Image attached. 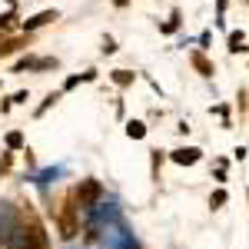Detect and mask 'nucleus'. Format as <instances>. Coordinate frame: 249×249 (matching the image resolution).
<instances>
[{"instance_id":"21","label":"nucleus","mask_w":249,"mask_h":249,"mask_svg":"<svg viewBox=\"0 0 249 249\" xmlns=\"http://www.w3.org/2000/svg\"><path fill=\"white\" fill-rule=\"evenodd\" d=\"M113 50H116V43L107 37V40H103V53H113Z\"/></svg>"},{"instance_id":"17","label":"nucleus","mask_w":249,"mask_h":249,"mask_svg":"<svg viewBox=\"0 0 249 249\" xmlns=\"http://www.w3.org/2000/svg\"><path fill=\"white\" fill-rule=\"evenodd\" d=\"M216 179H219V183L226 179V160H216Z\"/></svg>"},{"instance_id":"22","label":"nucleus","mask_w":249,"mask_h":249,"mask_svg":"<svg viewBox=\"0 0 249 249\" xmlns=\"http://www.w3.org/2000/svg\"><path fill=\"white\" fill-rule=\"evenodd\" d=\"M10 3H14V0H10Z\"/></svg>"},{"instance_id":"11","label":"nucleus","mask_w":249,"mask_h":249,"mask_svg":"<svg viewBox=\"0 0 249 249\" xmlns=\"http://www.w3.org/2000/svg\"><path fill=\"white\" fill-rule=\"evenodd\" d=\"M110 77H113L116 87H130V83H133V73H130V70H113Z\"/></svg>"},{"instance_id":"6","label":"nucleus","mask_w":249,"mask_h":249,"mask_svg":"<svg viewBox=\"0 0 249 249\" xmlns=\"http://www.w3.org/2000/svg\"><path fill=\"white\" fill-rule=\"evenodd\" d=\"M23 70H57V60L53 57H23L17 63V73Z\"/></svg>"},{"instance_id":"18","label":"nucleus","mask_w":249,"mask_h":249,"mask_svg":"<svg viewBox=\"0 0 249 249\" xmlns=\"http://www.w3.org/2000/svg\"><path fill=\"white\" fill-rule=\"evenodd\" d=\"M10 163H14V156H10V153H3V156H0V173H7V170H10Z\"/></svg>"},{"instance_id":"12","label":"nucleus","mask_w":249,"mask_h":249,"mask_svg":"<svg viewBox=\"0 0 249 249\" xmlns=\"http://www.w3.org/2000/svg\"><path fill=\"white\" fill-rule=\"evenodd\" d=\"M3 143H7V150H23V133H20V130H14V133H7V140H3Z\"/></svg>"},{"instance_id":"1","label":"nucleus","mask_w":249,"mask_h":249,"mask_svg":"<svg viewBox=\"0 0 249 249\" xmlns=\"http://www.w3.org/2000/svg\"><path fill=\"white\" fill-rule=\"evenodd\" d=\"M7 249H50V239L40 226V219H34L30 213H20V226L10 232Z\"/></svg>"},{"instance_id":"15","label":"nucleus","mask_w":249,"mask_h":249,"mask_svg":"<svg viewBox=\"0 0 249 249\" xmlns=\"http://www.w3.org/2000/svg\"><path fill=\"white\" fill-rule=\"evenodd\" d=\"M57 100H60V93H50V96H47V100H43V103H40L37 116H40V113H47V110H50V107H53V103H57Z\"/></svg>"},{"instance_id":"3","label":"nucleus","mask_w":249,"mask_h":249,"mask_svg":"<svg viewBox=\"0 0 249 249\" xmlns=\"http://www.w3.org/2000/svg\"><path fill=\"white\" fill-rule=\"evenodd\" d=\"M100 196H103V186L96 183V179H80L77 190H73V203H77V210L90 213L100 203Z\"/></svg>"},{"instance_id":"8","label":"nucleus","mask_w":249,"mask_h":249,"mask_svg":"<svg viewBox=\"0 0 249 249\" xmlns=\"http://www.w3.org/2000/svg\"><path fill=\"white\" fill-rule=\"evenodd\" d=\"M190 60H193V67H196V70H199L203 77H213V63H210L206 57H203L199 50H196V53H190Z\"/></svg>"},{"instance_id":"16","label":"nucleus","mask_w":249,"mask_h":249,"mask_svg":"<svg viewBox=\"0 0 249 249\" xmlns=\"http://www.w3.org/2000/svg\"><path fill=\"white\" fill-rule=\"evenodd\" d=\"M176 27H179V14H173V17L166 20V23H163V27H160V30H163V34H173V30H176Z\"/></svg>"},{"instance_id":"10","label":"nucleus","mask_w":249,"mask_h":249,"mask_svg":"<svg viewBox=\"0 0 249 249\" xmlns=\"http://www.w3.org/2000/svg\"><path fill=\"white\" fill-rule=\"evenodd\" d=\"M243 43H246L243 30H232V34H230V53H239V50H246Z\"/></svg>"},{"instance_id":"14","label":"nucleus","mask_w":249,"mask_h":249,"mask_svg":"<svg viewBox=\"0 0 249 249\" xmlns=\"http://www.w3.org/2000/svg\"><path fill=\"white\" fill-rule=\"evenodd\" d=\"M23 47V40H7V43H0V57H7V53H14Z\"/></svg>"},{"instance_id":"20","label":"nucleus","mask_w":249,"mask_h":249,"mask_svg":"<svg viewBox=\"0 0 249 249\" xmlns=\"http://www.w3.org/2000/svg\"><path fill=\"white\" fill-rule=\"evenodd\" d=\"M27 100H30V96H27V90H20V93H14V100H10V103H27Z\"/></svg>"},{"instance_id":"2","label":"nucleus","mask_w":249,"mask_h":249,"mask_svg":"<svg viewBox=\"0 0 249 249\" xmlns=\"http://www.w3.org/2000/svg\"><path fill=\"white\" fill-rule=\"evenodd\" d=\"M57 230L63 239H73L80 232V210H77V203H73V196H67L57 206Z\"/></svg>"},{"instance_id":"4","label":"nucleus","mask_w":249,"mask_h":249,"mask_svg":"<svg viewBox=\"0 0 249 249\" xmlns=\"http://www.w3.org/2000/svg\"><path fill=\"white\" fill-rule=\"evenodd\" d=\"M20 226V213L10 206V203H0V246H7L10 232Z\"/></svg>"},{"instance_id":"9","label":"nucleus","mask_w":249,"mask_h":249,"mask_svg":"<svg viewBox=\"0 0 249 249\" xmlns=\"http://www.w3.org/2000/svg\"><path fill=\"white\" fill-rule=\"evenodd\" d=\"M126 136H130V140H143V136H146V123H143V120H130V123H126Z\"/></svg>"},{"instance_id":"13","label":"nucleus","mask_w":249,"mask_h":249,"mask_svg":"<svg viewBox=\"0 0 249 249\" xmlns=\"http://www.w3.org/2000/svg\"><path fill=\"white\" fill-rule=\"evenodd\" d=\"M226 199H230V196H226V190H216L210 196V206H213V210H223V206H226Z\"/></svg>"},{"instance_id":"19","label":"nucleus","mask_w":249,"mask_h":249,"mask_svg":"<svg viewBox=\"0 0 249 249\" xmlns=\"http://www.w3.org/2000/svg\"><path fill=\"white\" fill-rule=\"evenodd\" d=\"M10 23H14V14H3V17H0V34H3Z\"/></svg>"},{"instance_id":"5","label":"nucleus","mask_w":249,"mask_h":249,"mask_svg":"<svg viewBox=\"0 0 249 249\" xmlns=\"http://www.w3.org/2000/svg\"><path fill=\"white\" fill-rule=\"evenodd\" d=\"M173 163H179V166H193V163H199L203 160V150L199 146H179V150H173L170 153Z\"/></svg>"},{"instance_id":"7","label":"nucleus","mask_w":249,"mask_h":249,"mask_svg":"<svg viewBox=\"0 0 249 249\" xmlns=\"http://www.w3.org/2000/svg\"><path fill=\"white\" fill-rule=\"evenodd\" d=\"M53 20H60V14H57V10H43V14H37V17L23 20V30L30 34V30H37V27H43V23H53Z\"/></svg>"}]
</instances>
